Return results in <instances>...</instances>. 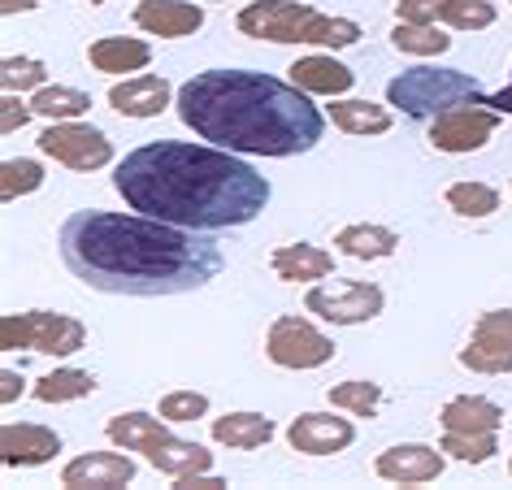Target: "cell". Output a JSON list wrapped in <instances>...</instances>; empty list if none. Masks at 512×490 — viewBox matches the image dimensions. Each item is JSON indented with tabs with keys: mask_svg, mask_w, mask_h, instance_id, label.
<instances>
[{
	"mask_svg": "<svg viewBox=\"0 0 512 490\" xmlns=\"http://www.w3.org/2000/svg\"><path fill=\"white\" fill-rule=\"evenodd\" d=\"M61 261L83 287L109 295H183L222 274L226 256L209 230L170 226L144 213L87 209L61 226Z\"/></svg>",
	"mask_w": 512,
	"mask_h": 490,
	"instance_id": "obj_1",
	"label": "cell"
},
{
	"mask_svg": "<svg viewBox=\"0 0 512 490\" xmlns=\"http://www.w3.org/2000/svg\"><path fill=\"white\" fill-rule=\"evenodd\" d=\"M113 187L126 209L187 230L248 226L270 204V183L248 161L213 144L161 139L144 144L118 165Z\"/></svg>",
	"mask_w": 512,
	"mask_h": 490,
	"instance_id": "obj_2",
	"label": "cell"
},
{
	"mask_svg": "<svg viewBox=\"0 0 512 490\" xmlns=\"http://www.w3.org/2000/svg\"><path fill=\"white\" fill-rule=\"evenodd\" d=\"M174 105L187 131L248 157H296L326 131L309 92L256 70H204L178 87Z\"/></svg>",
	"mask_w": 512,
	"mask_h": 490,
	"instance_id": "obj_3",
	"label": "cell"
},
{
	"mask_svg": "<svg viewBox=\"0 0 512 490\" xmlns=\"http://www.w3.org/2000/svg\"><path fill=\"white\" fill-rule=\"evenodd\" d=\"M239 31L270 44H313V48H352L361 44V27L352 18L317 14L300 0H256L239 14Z\"/></svg>",
	"mask_w": 512,
	"mask_h": 490,
	"instance_id": "obj_4",
	"label": "cell"
},
{
	"mask_svg": "<svg viewBox=\"0 0 512 490\" xmlns=\"http://www.w3.org/2000/svg\"><path fill=\"white\" fill-rule=\"evenodd\" d=\"M387 105H395L417 122H434L460 105H486V92L473 74L421 66V70H404L400 79L387 83Z\"/></svg>",
	"mask_w": 512,
	"mask_h": 490,
	"instance_id": "obj_5",
	"label": "cell"
},
{
	"mask_svg": "<svg viewBox=\"0 0 512 490\" xmlns=\"http://www.w3.org/2000/svg\"><path fill=\"white\" fill-rule=\"evenodd\" d=\"M83 343H87L83 321H74L66 313H44V308H35V313L0 317V347H5V352L31 347V352H44V356H70V352H79Z\"/></svg>",
	"mask_w": 512,
	"mask_h": 490,
	"instance_id": "obj_6",
	"label": "cell"
},
{
	"mask_svg": "<svg viewBox=\"0 0 512 490\" xmlns=\"http://www.w3.org/2000/svg\"><path fill=\"white\" fill-rule=\"evenodd\" d=\"M265 356H270L278 369H322L335 360V339L317 330L313 321L287 313L265 334Z\"/></svg>",
	"mask_w": 512,
	"mask_h": 490,
	"instance_id": "obj_7",
	"label": "cell"
},
{
	"mask_svg": "<svg viewBox=\"0 0 512 490\" xmlns=\"http://www.w3.org/2000/svg\"><path fill=\"white\" fill-rule=\"evenodd\" d=\"M40 152L53 157L57 165H66V170H79V174H92L100 165L113 161L109 135L96 131V126H83V122H53L40 135Z\"/></svg>",
	"mask_w": 512,
	"mask_h": 490,
	"instance_id": "obj_8",
	"label": "cell"
},
{
	"mask_svg": "<svg viewBox=\"0 0 512 490\" xmlns=\"http://www.w3.org/2000/svg\"><path fill=\"white\" fill-rule=\"evenodd\" d=\"M387 304V295L374 282H330V287H313L304 308L317 313L330 326H361V321H374Z\"/></svg>",
	"mask_w": 512,
	"mask_h": 490,
	"instance_id": "obj_9",
	"label": "cell"
},
{
	"mask_svg": "<svg viewBox=\"0 0 512 490\" xmlns=\"http://www.w3.org/2000/svg\"><path fill=\"white\" fill-rule=\"evenodd\" d=\"M460 365L473 373H512V308H491L478 317L469 343L460 347Z\"/></svg>",
	"mask_w": 512,
	"mask_h": 490,
	"instance_id": "obj_10",
	"label": "cell"
},
{
	"mask_svg": "<svg viewBox=\"0 0 512 490\" xmlns=\"http://www.w3.org/2000/svg\"><path fill=\"white\" fill-rule=\"evenodd\" d=\"M499 118L504 113H495L491 105H460L430 122V144L439 152H478L499 131Z\"/></svg>",
	"mask_w": 512,
	"mask_h": 490,
	"instance_id": "obj_11",
	"label": "cell"
},
{
	"mask_svg": "<svg viewBox=\"0 0 512 490\" xmlns=\"http://www.w3.org/2000/svg\"><path fill=\"white\" fill-rule=\"evenodd\" d=\"M352 421L348 417H330V412H300L287 425V443L304 451V456H335V451L352 447Z\"/></svg>",
	"mask_w": 512,
	"mask_h": 490,
	"instance_id": "obj_12",
	"label": "cell"
},
{
	"mask_svg": "<svg viewBox=\"0 0 512 490\" xmlns=\"http://www.w3.org/2000/svg\"><path fill=\"white\" fill-rule=\"evenodd\" d=\"M378 477L387 482H400V486H421V482H434L443 473V447L434 451L426 443H400V447H387L378 456Z\"/></svg>",
	"mask_w": 512,
	"mask_h": 490,
	"instance_id": "obj_13",
	"label": "cell"
},
{
	"mask_svg": "<svg viewBox=\"0 0 512 490\" xmlns=\"http://www.w3.org/2000/svg\"><path fill=\"white\" fill-rule=\"evenodd\" d=\"M135 27L161 40H183L204 27V9L191 0H139L135 9Z\"/></svg>",
	"mask_w": 512,
	"mask_h": 490,
	"instance_id": "obj_14",
	"label": "cell"
},
{
	"mask_svg": "<svg viewBox=\"0 0 512 490\" xmlns=\"http://www.w3.org/2000/svg\"><path fill=\"white\" fill-rule=\"evenodd\" d=\"M61 451V434L48 430V425H31V421H9L0 430V460L5 469H18V464H48Z\"/></svg>",
	"mask_w": 512,
	"mask_h": 490,
	"instance_id": "obj_15",
	"label": "cell"
},
{
	"mask_svg": "<svg viewBox=\"0 0 512 490\" xmlns=\"http://www.w3.org/2000/svg\"><path fill=\"white\" fill-rule=\"evenodd\" d=\"M174 100V87L161 79V74H135L126 83L109 87V105L122 113V118H157V113Z\"/></svg>",
	"mask_w": 512,
	"mask_h": 490,
	"instance_id": "obj_16",
	"label": "cell"
},
{
	"mask_svg": "<svg viewBox=\"0 0 512 490\" xmlns=\"http://www.w3.org/2000/svg\"><path fill=\"white\" fill-rule=\"evenodd\" d=\"M135 482V460L118 456V451H92V456H79L61 469V486H126Z\"/></svg>",
	"mask_w": 512,
	"mask_h": 490,
	"instance_id": "obj_17",
	"label": "cell"
},
{
	"mask_svg": "<svg viewBox=\"0 0 512 490\" xmlns=\"http://www.w3.org/2000/svg\"><path fill=\"white\" fill-rule=\"evenodd\" d=\"M291 83H296L300 92H309V96H330L335 100L356 83V74L335 57H300L296 66H291Z\"/></svg>",
	"mask_w": 512,
	"mask_h": 490,
	"instance_id": "obj_18",
	"label": "cell"
},
{
	"mask_svg": "<svg viewBox=\"0 0 512 490\" xmlns=\"http://www.w3.org/2000/svg\"><path fill=\"white\" fill-rule=\"evenodd\" d=\"M87 61L100 74H126V70H144L152 61V48L135 35H100V40L87 44Z\"/></svg>",
	"mask_w": 512,
	"mask_h": 490,
	"instance_id": "obj_19",
	"label": "cell"
},
{
	"mask_svg": "<svg viewBox=\"0 0 512 490\" xmlns=\"http://www.w3.org/2000/svg\"><path fill=\"white\" fill-rule=\"evenodd\" d=\"M439 421H443V430H456V434H495L504 425V408L482 395H456V399H447Z\"/></svg>",
	"mask_w": 512,
	"mask_h": 490,
	"instance_id": "obj_20",
	"label": "cell"
},
{
	"mask_svg": "<svg viewBox=\"0 0 512 490\" xmlns=\"http://www.w3.org/2000/svg\"><path fill=\"white\" fill-rule=\"evenodd\" d=\"M270 265L283 282H313V278L335 274V256L326 248H313V243H283V248L270 256Z\"/></svg>",
	"mask_w": 512,
	"mask_h": 490,
	"instance_id": "obj_21",
	"label": "cell"
},
{
	"mask_svg": "<svg viewBox=\"0 0 512 490\" xmlns=\"http://www.w3.org/2000/svg\"><path fill=\"white\" fill-rule=\"evenodd\" d=\"M144 460H148L157 473L174 477V482H178V477L209 473V469H213V451H204L200 443H187V438H174V434H170V438H161V443L152 447Z\"/></svg>",
	"mask_w": 512,
	"mask_h": 490,
	"instance_id": "obj_22",
	"label": "cell"
},
{
	"mask_svg": "<svg viewBox=\"0 0 512 490\" xmlns=\"http://www.w3.org/2000/svg\"><path fill=\"white\" fill-rule=\"evenodd\" d=\"M274 438V421L261 412H226L213 421V443H222L230 451H256Z\"/></svg>",
	"mask_w": 512,
	"mask_h": 490,
	"instance_id": "obj_23",
	"label": "cell"
},
{
	"mask_svg": "<svg viewBox=\"0 0 512 490\" xmlns=\"http://www.w3.org/2000/svg\"><path fill=\"white\" fill-rule=\"evenodd\" d=\"M335 248L343 256H352V261H387V256H395V248H400V235H395L391 226H343L335 235Z\"/></svg>",
	"mask_w": 512,
	"mask_h": 490,
	"instance_id": "obj_24",
	"label": "cell"
},
{
	"mask_svg": "<svg viewBox=\"0 0 512 490\" xmlns=\"http://www.w3.org/2000/svg\"><path fill=\"white\" fill-rule=\"evenodd\" d=\"M105 434H109V443H118L126 451H148L161 443V438H170V430H165V417H148V412H118L109 425H105Z\"/></svg>",
	"mask_w": 512,
	"mask_h": 490,
	"instance_id": "obj_25",
	"label": "cell"
},
{
	"mask_svg": "<svg viewBox=\"0 0 512 490\" xmlns=\"http://www.w3.org/2000/svg\"><path fill=\"white\" fill-rule=\"evenodd\" d=\"M326 113H330V122L348 135H387L391 131V109L374 105V100H335Z\"/></svg>",
	"mask_w": 512,
	"mask_h": 490,
	"instance_id": "obj_26",
	"label": "cell"
},
{
	"mask_svg": "<svg viewBox=\"0 0 512 490\" xmlns=\"http://www.w3.org/2000/svg\"><path fill=\"white\" fill-rule=\"evenodd\" d=\"M40 404H70V399H87L96 395V373L87 369H57V373H44L31 391Z\"/></svg>",
	"mask_w": 512,
	"mask_h": 490,
	"instance_id": "obj_27",
	"label": "cell"
},
{
	"mask_svg": "<svg viewBox=\"0 0 512 490\" xmlns=\"http://www.w3.org/2000/svg\"><path fill=\"white\" fill-rule=\"evenodd\" d=\"M31 109L40 113V118L48 122H74V118H83L87 109H92V96L79 92V87H35V100H31Z\"/></svg>",
	"mask_w": 512,
	"mask_h": 490,
	"instance_id": "obj_28",
	"label": "cell"
},
{
	"mask_svg": "<svg viewBox=\"0 0 512 490\" xmlns=\"http://www.w3.org/2000/svg\"><path fill=\"white\" fill-rule=\"evenodd\" d=\"M330 404L352 412V417H374L378 404H382V386L369 382V378H352V382H339L330 386Z\"/></svg>",
	"mask_w": 512,
	"mask_h": 490,
	"instance_id": "obj_29",
	"label": "cell"
},
{
	"mask_svg": "<svg viewBox=\"0 0 512 490\" xmlns=\"http://www.w3.org/2000/svg\"><path fill=\"white\" fill-rule=\"evenodd\" d=\"M391 44L400 48V53H413V57H439L452 48V35H443L434 27H417V22H400V27L391 31Z\"/></svg>",
	"mask_w": 512,
	"mask_h": 490,
	"instance_id": "obj_30",
	"label": "cell"
},
{
	"mask_svg": "<svg viewBox=\"0 0 512 490\" xmlns=\"http://www.w3.org/2000/svg\"><path fill=\"white\" fill-rule=\"evenodd\" d=\"M447 209L460 217H491L499 209V191L486 183H452L447 187Z\"/></svg>",
	"mask_w": 512,
	"mask_h": 490,
	"instance_id": "obj_31",
	"label": "cell"
},
{
	"mask_svg": "<svg viewBox=\"0 0 512 490\" xmlns=\"http://www.w3.org/2000/svg\"><path fill=\"white\" fill-rule=\"evenodd\" d=\"M44 183V165L40 161H27V157H14L0 165V200H18V196H31V191H40Z\"/></svg>",
	"mask_w": 512,
	"mask_h": 490,
	"instance_id": "obj_32",
	"label": "cell"
},
{
	"mask_svg": "<svg viewBox=\"0 0 512 490\" xmlns=\"http://www.w3.org/2000/svg\"><path fill=\"white\" fill-rule=\"evenodd\" d=\"M439 22L456 31H482L495 22V5L491 0H439Z\"/></svg>",
	"mask_w": 512,
	"mask_h": 490,
	"instance_id": "obj_33",
	"label": "cell"
},
{
	"mask_svg": "<svg viewBox=\"0 0 512 490\" xmlns=\"http://www.w3.org/2000/svg\"><path fill=\"white\" fill-rule=\"evenodd\" d=\"M439 447H443L452 460H460V464H486V460H491L495 451H499L495 434H456V430H447Z\"/></svg>",
	"mask_w": 512,
	"mask_h": 490,
	"instance_id": "obj_34",
	"label": "cell"
},
{
	"mask_svg": "<svg viewBox=\"0 0 512 490\" xmlns=\"http://www.w3.org/2000/svg\"><path fill=\"white\" fill-rule=\"evenodd\" d=\"M48 70H44V61H35V57H5L0 61V83H5V92H31V87H48Z\"/></svg>",
	"mask_w": 512,
	"mask_h": 490,
	"instance_id": "obj_35",
	"label": "cell"
},
{
	"mask_svg": "<svg viewBox=\"0 0 512 490\" xmlns=\"http://www.w3.org/2000/svg\"><path fill=\"white\" fill-rule=\"evenodd\" d=\"M209 412V395L200 391H174V395H161V417L165 421H196Z\"/></svg>",
	"mask_w": 512,
	"mask_h": 490,
	"instance_id": "obj_36",
	"label": "cell"
},
{
	"mask_svg": "<svg viewBox=\"0 0 512 490\" xmlns=\"http://www.w3.org/2000/svg\"><path fill=\"white\" fill-rule=\"evenodd\" d=\"M395 18L417 22V27H434L439 22V0H395Z\"/></svg>",
	"mask_w": 512,
	"mask_h": 490,
	"instance_id": "obj_37",
	"label": "cell"
},
{
	"mask_svg": "<svg viewBox=\"0 0 512 490\" xmlns=\"http://www.w3.org/2000/svg\"><path fill=\"white\" fill-rule=\"evenodd\" d=\"M31 113H35V109L22 105V100H18L14 92H5V100H0V131H5V135L22 131V126L31 122Z\"/></svg>",
	"mask_w": 512,
	"mask_h": 490,
	"instance_id": "obj_38",
	"label": "cell"
},
{
	"mask_svg": "<svg viewBox=\"0 0 512 490\" xmlns=\"http://www.w3.org/2000/svg\"><path fill=\"white\" fill-rule=\"evenodd\" d=\"M226 482L213 473H191V477H178V490H222Z\"/></svg>",
	"mask_w": 512,
	"mask_h": 490,
	"instance_id": "obj_39",
	"label": "cell"
},
{
	"mask_svg": "<svg viewBox=\"0 0 512 490\" xmlns=\"http://www.w3.org/2000/svg\"><path fill=\"white\" fill-rule=\"evenodd\" d=\"M0 382H5V386H0V399H5V404H14L18 391H22V373L18 369H5V373H0Z\"/></svg>",
	"mask_w": 512,
	"mask_h": 490,
	"instance_id": "obj_40",
	"label": "cell"
},
{
	"mask_svg": "<svg viewBox=\"0 0 512 490\" xmlns=\"http://www.w3.org/2000/svg\"><path fill=\"white\" fill-rule=\"evenodd\" d=\"M486 105H491L495 113H512V79H508V87H499V92L486 96Z\"/></svg>",
	"mask_w": 512,
	"mask_h": 490,
	"instance_id": "obj_41",
	"label": "cell"
},
{
	"mask_svg": "<svg viewBox=\"0 0 512 490\" xmlns=\"http://www.w3.org/2000/svg\"><path fill=\"white\" fill-rule=\"evenodd\" d=\"M40 9V0H0V14H31Z\"/></svg>",
	"mask_w": 512,
	"mask_h": 490,
	"instance_id": "obj_42",
	"label": "cell"
},
{
	"mask_svg": "<svg viewBox=\"0 0 512 490\" xmlns=\"http://www.w3.org/2000/svg\"><path fill=\"white\" fill-rule=\"evenodd\" d=\"M87 5H105V0H87Z\"/></svg>",
	"mask_w": 512,
	"mask_h": 490,
	"instance_id": "obj_43",
	"label": "cell"
},
{
	"mask_svg": "<svg viewBox=\"0 0 512 490\" xmlns=\"http://www.w3.org/2000/svg\"><path fill=\"white\" fill-rule=\"evenodd\" d=\"M508 469H512V460H508Z\"/></svg>",
	"mask_w": 512,
	"mask_h": 490,
	"instance_id": "obj_44",
	"label": "cell"
}]
</instances>
